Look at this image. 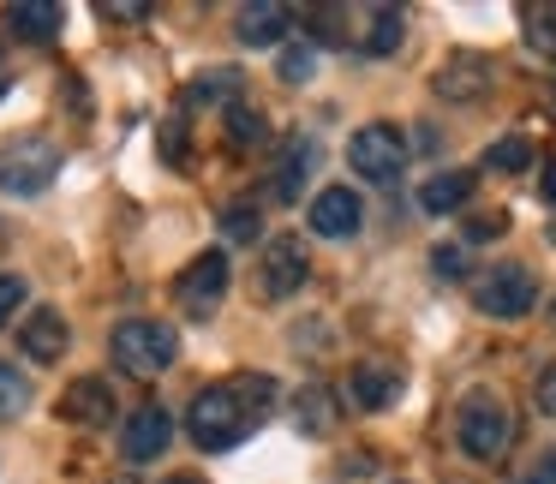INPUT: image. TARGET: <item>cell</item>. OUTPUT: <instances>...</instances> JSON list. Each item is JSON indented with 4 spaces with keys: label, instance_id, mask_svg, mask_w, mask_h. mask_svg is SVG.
<instances>
[{
    "label": "cell",
    "instance_id": "obj_16",
    "mask_svg": "<svg viewBox=\"0 0 556 484\" xmlns=\"http://www.w3.org/2000/svg\"><path fill=\"white\" fill-rule=\"evenodd\" d=\"M484 85H491V66L479 54H460V61H448L437 73V97L443 102H472V97H484Z\"/></svg>",
    "mask_w": 556,
    "mask_h": 484
},
{
    "label": "cell",
    "instance_id": "obj_34",
    "mask_svg": "<svg viewBox=\"0 0 556 484\" xmlns=\"http://www.w3.org/2000/svg\"><path fill=\"white\" fill-rule=\"evenodd\" d=\"M544 198H551V204H556V162H551V168H544Z\"/></svg>",
    "mask_w": 556,
    "mask_h": 484
},
{
    "label": "cell",
    "instance_id": "obj_31",
    "mask_svg": "<svg viewBox=\"0 0 556 484\" xmlns=\"http://www.w3.org/2000/svg\"><path fill=\"white\" fill-rule=\"evenodd\" d=\"M508 228V216H467V240H496Z\"/></svg>",
    "mask_w": 556,
    "mask_h": 484
},
{
    "label": "cell",
    "instance_id": "obj_14",
    "mask_svg": "<svg viewBox=\"0 0 556 484\" xmlns=\"http://www.w3.org/2000/svg\"><path fill=\"white\" fill-rule=\"evenodd\" d=\"M0 18H7V30L25 37V42H54L66 25V7H54V0H13Z\"/></svg>",
    "mask_w": 556,
    "mask_h": 484
},
{
    "label": "cell",
    "instance_id": "obj_30",
    "mask_svg": "<svg viewBox=\"0 0 556 484\" xmlns=\"http://www.w3.org/2000/svg\"><path fill=\"white\" fill-rule=\"evenodd\" d=\"M431 264H437V276H448V281H455V276H467V257H460V245H437V252H431Z\"/></svg>",
    "mask_w": 556,
    "mask_h": 484
},
{
    "label": "cell",
    "instance_id": "obj_12",
    "mask_svg": "<svg viewBox=\"0 0 556 484\" xmlns=\"http://www.w3.org/2000/svg\"><path fill=\"white\" fill-rule=\"evenodd\" d=\"M66 341L73 335H66V317L54 311V305H37V311L25 317V329H18V347H25L37 365H54L66 353Z\"/></svg>",
    "mask_w": 556,
    "mask_h": 484
},
{
    "label": "cell",
    "instance_id": "obj_19",
    "mask_svg": "<svg viewBox=\"0 0 556 484\" xmlns=\"http://www.w3.org/2000/svg\"><path fill=\"white\" fill-rule=\"evenodd\" d=\"M293 424H300L305 436H324L329 424H336V407H329V389H300V400H293Z\"/></svg>",
    "mask_w": 556,
    "mask_h": 484
},
{
    "label": "cell",
    "instance_id": "obj_22",
    "mask_svg": "<svg viewBox=\"0 0 556 484\" xmlns=\"http://www.w3.org/2000/svg\"><path fill=\"white\" fill-rule=\"evenodd\" d=\"M25 407H30V383H25V371L0 359V419H18Z\"/></svg>",
    "mask_w": 556,
    "mask_h": 484
},
{
    "label": "cell",
    "instance_id": "obj_1",
    "mask_svg": "<svg viewBox=\"0 0 556 484\" xmlns=\"http://www.w3.org/2000/svg\"><path fill=\"white\" fill-rule=\"evenodd\" d=\"M269 407H276V383H269V377H228V383H210L204 395L192 400L186 436H192L198 448H210V455H222V448L245 443V436L269 419Z\"/></svg>",
    "mask_w": 556,
    "mask_h": 484
},
{
    "label": "cell",
    "instance_id": "obj_8",
    "mask_svg": "<svg viewBox=\"0 0 556 484\" xmlns=\"http://www.w3.org/2000/svg\"><path fill=\"white\" fill-rule=\"evenodd\" d=\"M401 389H407V371H401L395 359H359V365H353V400H359L365 412L395 407Z\"/></svg>",
    "mask_w": 556,
    "mask_h": 484
},
{
    "label": "cell",
    "instance_id": "obj_7",
    "mask_svg": "<svg viewBox=\"0 0 556 484\" xmlns=\"http://www.w3.org/2000/svg\"><path fill=\"white\" fill-rule=\"evenodd\" d=\"M222 293H228V257H222V252H198L192 264H186V276H180V305L192 317H210L222 305Z\"/></svg>",
    "mask_w": 556,
    "mask_h": 484
},
{
    "label": "cell",
    "instance_id": "obj_9",
    "mask_svg": "<svg viewBox=\"0 0 556 484\" xmlns=\"http://www.w3.org/2000/svg\"><path fill=\"white\" fill-rule=\"evenodd\" d=\"M359 192H348V186H324V192L312 198V233H324V240H348V233H359Z\"/></svg>",
    "mask_w": 556,
    "mask_h": 484
},
{
    "label": "cell",
    "instance_id": "obj_27",
    "mask_svg": "<svg viewBox=\"0 0 556 484\" xmlns=\"http://www.w3.org/2000/svg\"><path fill=\"white\" fill-rule=\"evenodd\" d=\"M527 30H532V42H539V49H551V54H556V7H539Z\"/></svg>",
    "mask_w": 556,
    "mask_h": 484
},
{
    "label": "cell",
    "instance_id": "obj_4",
    "mask_svg": "<svg viewBox=\"0 0 556 484\" xmlns=\"http://www.w3.org/2000/svg\"><path fill=\"white\" fill-rule=\"evenodd\" d=\"M508 407L491 395V389H479V395H467L460 400V419H455V436H460V448H467L472 460H503V448H508Z\"/></svg>",
    "mask_w": 556,
    "mask_h": 484
},
{
    "label": "cell",
    "instance_id": "obj_3",
    "mask_svg": "<svg viewBox=\"0 0 556 484\" xmlns=\"http://www.w3.org/2000/svg\"><path fill=\"white\" fill-rule=\"evenodd\" d=\"M61 174V144L42 132H18L0 144V192L13 198H37L42 186Z\"/></svg>",
    "mask_w": 556,
    "mask_h": 484
},
{
    "label": "cell",
    "instance_id": "obj_26",
    "mask_svg": "<svg viewBox=\"0 0 556 484\" xmlns=\"http://www.w3.org/2000/svg\"><path fill=\"white\" fill-rule=\"evenodd\" d=\"M276 73L288 78V85H305V78H312V49H305V42L281 49V66H276Z\"/></svg>",
    "mask_w": 556,
    "mask_h": 484
},
{
    "label": "cell",
    "instance_id": "obj_11",
    "mask_svg": "<svg viewBox=\"0 0 556 484\" xmlns=\"http://www.w3.org/2000/svg\"><path fill=\"white\" fill-rule=\"evenodd\" d=\"M305 281V245L300 240H276L264 257V276H257V288H264V300H288V293H300Z\"/></svg>",
    "mask_w": 556,
    "mask_h": 484
},
{
    "label": "cell",
    "instance_id": "obj_24",
    "mask_svg": "<svg viewBox=\"0 0 556 484\" xmlns=\"http://www.w3.org/2000/svg\"><path fill=\"white\" fill-rule=\"evenodd\" d=\"M484 162H491L496 174H520L532 162V144H527V138H503V144L484 150Z\"/></svg>",
    "mask_w": 556,
    "mask_h": 484
},
{
    "label": "cell",
    "instance_id": "obj_29",
    "mask_svg": "<svg viewBox=\"0 0 556 484\" xmlns=\"http://www.w3.org/2000/svg\"><path fill=\"white\" fill-rule=\"evenodd\" d=\"M97 13H102V18H121V25H132V18H144L150 7H144V0H97Z\"/></svg>",
    "mask_w": 556,
    "mask_h": 484
},
{
    "label": "cell",
    "instance_id": "obj_17",
    "mask_svg": "<svg viewBox=\"0 0 556 484\" xmlns=\"http://www.w3.org/2000/svg\"><path fill=\"white\" fill-rule=\"evenodd\" d=\"M467 198H472V174H431V180L419 186L425 216H448V209H460Z\"/></svg>",
    "mask_w": 556,
    "mask_h": 484
},
{
    "label": "cell",
    "instance_id": "obj_36",
    "mask_svg": "<svg viewBox=\"0 0 556 484\" xmlns=\"http://www.w3.org/2000/svg\"><path fill=\"white\" fill-rule=\"evenodd\" d=\"M168 484H204V479H168Z\"/></svg>",
    "mask_w": 556,
    "mask_h": 484
},
{
    "label": "cell",
    "instance_id": "obj_32",
    "mask_svg": "<svg viewBox=\"0 0 556 484\" xmlns=\"http://www.w3.org/2000/svg\"><path fill=\"white\" fill-rule=\"evenodd\" d=\"M539 407H544V412H556V371H544V377H539Z\"/></svg>",
    "mask_w": 556,
    "mask_h": 484
},
{
    "label": "cell",
    "instance_id": "obj_33",
    "mask_svg": "<svg viewBox=\"0 0 556 484\" xmlns=\"http://www.w3.org/2000/svg\"><path fill=\"white\" fill-rule=\"evenodd\" d=\"M532 484H556V448L539 460V472H532Z\"/></svg>",
    "mask_w": 556,
    "mask_h": 484
},
{
    "label": "cell",
    "instance_id": "obj_15",
    "mask_svg": "<svg viewBox=\"0 0 556 484\" xmlns=\"http://www.w3.org/2000/svg\"><path fill=\"white\" fill-rule=\"evenodd\" d=\"M288 25H293V13H288V7H276V0H252V7L233 13V30H240L245 42H257V49H264V42H281V37H288Z\"/></svg>",
    "mask_w": 556,
    "mask_h": 484
},
{
    "label": "cell",
    "instance_id": "obj_23",
    "mask_svg": "<svg viewBox=\"0 0 556 484\" xmlns=\"http://www.w3.org/2000/svg\"><path fill=\"white\" fill-rule=\"evenodd\" d=\"M216 221H222V233H228L233 245H252L257 240V204H245V198H240V204H228Z\"/></svg>",
    "mask_w": 556,
    "mask_h": 484
},
{
    "label": "cell",
    "instance_id": "obj_21",
    "mask_svg": "<svg viewBox=\"0 0 556 484\" xmlns=\"http://www.w3.org/2000/svg\"><path fill=\"white\" fill-rule=\"evenodd\" d=\"M401 30H407V25H401L395 7H377L371 25H365V37H359V49H365V54H395V49H401Z\"/></svg>",
    "mask_w": 556,
    "mask_h": 484
},
{
    "label": "cell",
    "instance_id": "obj_20",
    "mask_svg": "<svg viewBox=\"0 0 556 484\" xmlns=\"http://www.w3.org/2000/svg\"><path fill=\"white\" fill-rule=\"evenodd\" d=\"M312 156H317V150L305 144V138H293L288 156H281V168H276V180H269V192H276V198H293V192H300V180L312 174Z\"/></svg>",
    "mask_w": 556,
    "mask_h": 484
},
{
    "label": "cell",
    "instance_id": "obj_18",
    "mask_svg": "<svg viewBox=\"0 0 556 484\" xmlns=\"http://www.w3.org/2000/svg\"><path fill=\"white\" fill-rule=\"evenodd\" d=\"M233 90H240V66H210V73L186 90V114L204 109V102H228L233 109Z\"/></svg>",
    "mask_w": 556,
    "mask_h": 484
},
{
    "label": "cell",
    "instance_id": "obj_13",
    "mask_svg": "<svg viewBox=\"0 0 556 484\" xmlns=\"http://www.w3.org/2000/svg\"><path fill=\"white\" fill-rule=\"evenodd\" d=\"M61 419L66 424H109L114 419V389L102 383V377H78V383H66Z\"/></svg>",
    "mask_w": 556,
    "mask_h": 484
},
{
    "label": "cell",
    "instance_id": "obj_35",
    "mask_svg": "<svg viewBox=\"0 0 556 484\" xmlns=\"http://www.w3.org/2000/svg\"><path fill=\"white\" fill-rule=\"evenodd\" d=\"M7 85H13V73H7V54H0V90H7Z\"/></svg>",
    "mask_w": 556,
    "mask_h": 484
},
{
    "label": "cell",
    "instance_id": "obj_2",
    "mask_svg": "<svg viewBox=\"0 0 556 484\" xmlns=\"http://www.w3.org/2000/svg\"><path fill=\"white\" fill-rule=\"evenodd\" d=\"M109 353H114V365L132 371V377H162L174 365V353H180V335H174L168 323H156V317H126L109 335Z\"/></svg>",
    "mask_w": 556,
    "mask_h": 484
},
{
    "label": "cell",
    "instance_id": "obj_25",
    "mask_svg": "<svg viewBox=\"0 0 556 484\" xmlns=\"http://www.w3.org/2000/svg\"><path fill=\"white\" fill-rule=\"evenodd\" d=\"M228 138H233V144H264L269 120L257 109H228Z\"/></svg>",
    "mask_w": 556,
    "mask_h": 484
},
{
    "label": "cell",
    "instance_id": "obj_6",
    "mask_svg": "<svg viewBox=\"0 0 556 484\" xmlns=\"http://www.w3.org/2000/svg\"><path fill=\"white\" fill-rule=\"evenodd\" d=\"M348 162H353V174H359V180L395 186L401 168H407V138H401L395 126H359V132H353V144H348Z\"/></svg>",
    "mask_w": 556,
    "mask_h": 484
},
{
    "label": "cell",
    "instance_id": "obj_10",
    "mask_svg": "<svg viewBox=\"0 0 556 484\" xmlns=\"http://www.w3.org/2000/svg\"><path fill=\"white\" fill-rule=\"evenodd\" d=\"M168 436H174V419L162 407H138L132 419H126V431H121V455L132 460V467H144V460H156L162 448H168Z\"/></svg>",
    "mask_w": 556,
    "mask_h": 484
},
{
    "label": "cell",
    "instance_id": "obj_28",
    "mask_svg": "<svg viewBox=\"0 0 556 484\" xmlns=\"http://www.w3.org/2000/svg\"><path fill=\"white\" fill-rule=\"evenodd\" d=\"M18 305H25V281H18V276H0V323H13Z\"/></svg>",
    "mask_w": 556,
    "mask_h": 484
},
{
    "label": "cell",
    "instance_id": "obj_5",
    "mask_svg": "<svg viewBox=\"0 0 556 484\" xmlns=\"http://www.w3.org/2000/svg\"><path fill=\"white\" fill-rule=\"evenodd\" d=\"M472 300H479L484 317H527L539 305V276L527 264H491L472 281Z\"/></svg>",
    "mask_w": 556,
    "mask_h": 484
}]
</instances>
